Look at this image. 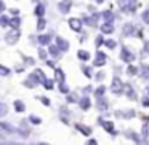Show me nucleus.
I'll use <instances>...</instances> for the list:
<instances>
[{
	"label": "nucleus",
	"mask_w": 149,
	"mask_h": 145,
	"mask_svg": "<svg viewBox=\"0 0 149 145\" xmlns=\"http://www.w3.org/2000/svg\"><path fill=\"white\" fill-rule=\"evenodd\" d=\"M143 18H144V23H148V24H149V10H148V11H144Z\"/></svg>",
	"instance_id": "obj_1"
},
{
	"label": "nucleus",
	"mask_w": 149,
	"mask_h": 145,
	"mask_svg": "<svg viewBox=\"0 0 149 145\" xmlns=\"http://www.w3.org/2000/svg\"><path fill=\"white\" fill-rule=\"evenodd\" d=\"M103 32H106V34L112 32V27H111V26H104V27H103Z\"/></svg>",
	"instance_id": "obj_2"
},
{
	"label": "nucleus",
	"mask_w": 149,
	"mask_h": 145,
	"mask_svg": "<svg viewBox=\"0 0 149 145\" xmlns=\"http://www.w3.org/2000/svg\"><path fill=\"white\" fill-rule=\"evenodd\" d=\"M79 56H80V59H87L88 58V54L85 51H80V53H79Z\"/></svg>",
	"instance_id": "obj_3"
},
{
	"label": "nucleus",
	"mask_w": 149,
	"mask_h": 145,
	"mask_svg": "<svg viewBox=\"0 0 149 145\" xmlns=\"http://www.w3.org/2000/svg\"><path fill=\"white\" fill-rule=\"evenodd\" d=\"M68 8H69V3H61V10L63 11H66Z\"/></svg>",
	"instance_id": "obj_4"
},
{
	"label": "nucleus",
	"mask_w": 149,
	"mask_h": 145,
	"mask_svg": "<svg viewBox=\"0 0 149 145\" xmlns=\"http://www.w3.org/2000/svg\"><path fill=\"white\" fill-rule=\"evenodd\" d=\"M48 40H50V37H40V42H42V43H45V42H48Z\"/></svg>",
	"instance_id": "obj_5"
},
{
	"label": "nucleus",
	"mask_w": 149,
	"mask_h": 145,
	"mask_svg": "<svg viewBox=\"0 0 149 145\" xmlns=\"http://www.w3.org/2000/svg\"><path fill=\"white\" fill-rule=\"evenodd\" d=\"M59 46H61V48H68V45H66V42H63V40H59Z\"/></svg>",
	"instance_id": "obj_6"
},
{
	"label": "nucleus",
	"mask_w": 149,
	"mask_h": 145,
	"mask_svg": "<svg viewBox=\"0 0 149 145\" xmlns=\"http://www.w3.org/2000/svg\"><path fill=\"white\" fill-rule=\"evenodd\" d=\"M71 24H72V27H77V29H79V23H75V21H71Z\"/></svg>",
	"instance_id": "obj_7"
},
{
	"label": "nucleus",
	"mask_w": 149,
	"mask_h": 145,
	"mask_svg": "<svg viewBox=\"0 0 149 145\" xmlns=\"http://www.w3.org/2000/svg\"><path fill=\"white\" fill-rule=\"evenodd\" d=\"M32 121H34V123H40V120L36 118V116H32Z\"/></svg>",
	"instance_id": "obj_8"
}]
</instances>
